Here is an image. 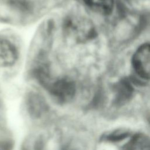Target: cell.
Returning a JSON list of instances; mask_svg holds the SVG:
<instances>
[{"mask_svg":"<svg viewBox=\"0 0 150 150\" xmlns=\"http://www.w3.org/2000/svg\"><path fill=\"white\" fill-rule=\"evenodd\" d=\"M23 54L21 40L15 33L0 32V76L15 75L22 63Z\"/></svg>","mask_w":150,"mask_h":150,"instance_id":"cell-1","label":"cell"},{"mask_svg":"<svg viewBox=\"0 0 150 150\" xmlns=\"http://www.w3.org/2000/svg\"><path fill=\"white\" fill-rule=\"evenodd\" d=\"M131 63L137 74L142 79L150 80V43L140 45L134 53Z\"/></svg>","mask_w":150,"mask_h":150,"instance_id":"cell-2","label":"cell"},{"mask_svg":"<svg viewBox=\"0 0 150 150\" xmlns=\"http://www.w3.org/2000/svg\"><path fill=\"white\" fill-rule=\"evenodd\" d=\"M91 12L101 16L111 13L114 6V0H78Z\"/></svg>","mask_w":150,"mask_h":150,"instance_id":"cell-3","label":"cell"},{"mask_svg":"<svg viewBox=\"0 0 150 150\" xmlns=\"http://www.w3.org/2000/svg\"><path fill=\"white\" fill-rule=\"evenodd\" d=\"M125 150H150V138L142 134H135L127 143Z\"/></svg>","mask_w":150,"mask_h":150,"instance_id":"cell-4","label":"cell"},{"mask_svg":"<svg viewBox=\"0 0 150 150\" xmlns=\"http://www.w3.org/2000/svg\"><path fill=\"white\" fill-rule=\"evenodd\" d=\"M128 133L126 131H117L114 134L108 135L105 137L106 139L111 141H118L120 139H122L126 137H127Z\"/></svg>","mask_w":150,"mask_h":150,"instance_id":"cell-5","label":"cell"},{"mask_svg":"<svg viewBox=\"0 0 150 150\" xmlns=\"http://www.w3.org/2000/svg\"><path fill=\"white\" fill-rule=\"evenodd\" d=\"M64 150H69V149H64Z\"/></svg>","mask_w":150,"mask_h":150,"instance_id":"cell-6","label":"cell"}]
</instances>
